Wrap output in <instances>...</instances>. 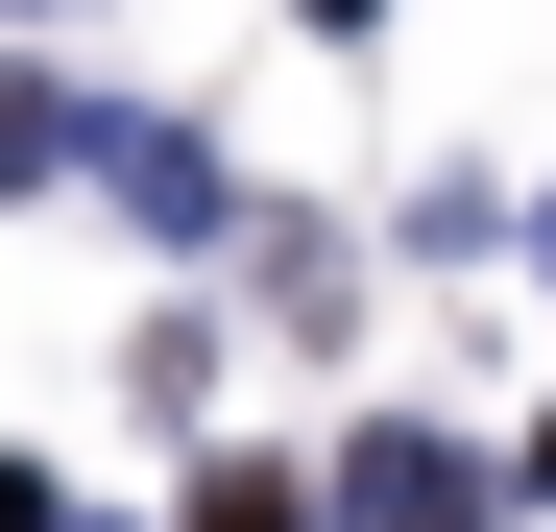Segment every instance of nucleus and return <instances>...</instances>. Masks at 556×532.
Instances as JSON below:
<instances>
[{
  "instance_id": "7ed1b4c3",
  "label": "nucleus",
  "mask_w": 556,
  "mask_h": 532,
  "mask_svg": "<svg viewBox=\"0 0 556 532\" xmlns=\"http://www.w3.org/2000/svg\"><path fill=\"white\" fill-rule=\"evenodd\" d=\"M49 169H98V122H73L49 73H0V194H49Z\"/></svg>"
},
{
  "instance_id": "0eeeda50",
  "label": "nucleus",
  "mask_w": 556,
  "mask_h": 532,
  "mask_svg": "<svg viewBox=\"0 0 556 532\" xmlns=\"http://www.w3.org/2000/svg\"><path fill=\"white\" fill-rule=\"evenodd\" d=\"M532 484H556V435H532Z\"/></svg>"
},
{
  "instance_id": "20e7f679",
  "label": "nucleus",
  "mask_w": 556,
  "mask_h": 532,
  "mask_svg": "<svg viewBox=\"0 0 556 532\" xmlns=\"http://www.w3.org/2000/svg\"><path fill=\"white\" fill-rule=\"evenodd\" d=\"M194 532H315V484H266V460H218V484H194Z\"/></svg>"
},
{
  "instance_id": "6e6552de",
  "label": "nucleus",
  "mask_w": 556,
  "mask_h": 532,
  "mask_svg": "<svg viewBox=\"0 0 556 532\" xmlns=\"http://www.w3.org/2000/svg\"><path fill=\"white\" fill-rule=\"evenodd\" d=\"M532 266H556V218H532Z\"/></svg>"
},
{
  "instance_id": "39448f33",
  "label": "nucleus",
  "mask_w": 556,
  "mask_h": 532,
  "mask_svg": "<svg viewBox=\"0 0 556 532\" xmlns=\"http://www.w3.org/2000/svg\"><path fill=\"white\" fill-rule=\"evenodd\" d=\"M291 25H315V49H363V25H388V0H291Z\"/></svg>"
},
{
  "instance_id": "423d86ee",
  "label": "nucleus",
  "mask_w": 556,
  "mask_h": 532,
  "mask_svg": "<svg viewBox=\"0 0 556 532\" xmlns=\"http://www.w3.org/2000/svg\"><path fill=\"white\" fill-rule=\"evenodd\" d=\"M0 532H49V460H0Z\"/></svg>"
},
{
  "instance_id": "f257e3e1",
  "label": "nucleus",
  "mask_w": 556,
  "mask_h": 532,
  "mask_svg": "<svg viewBox=\"0 0 556 532\" xmlns=\"http://www.w3.org/2000/svg\"><path fill=\"white\" fill-rule=\"evenodd\" d=\"M339 508H363V532H508L484 484H459V435H412V411H363V460H339Z\"/></svg>"
},
{
  "instance_id": "f03ea898",
  "label": "nucleus",
  "mask_w": 556,
  "mask_h": 532,
  "mask_svg": "<svg viewBox=\"0 0 556 532\" xmlns=\"http://www.w3.org/2000/svg\"><path fill=\"white\" fill-rule=\"evenodd\" d=\"M98 194H122L146 242H218V218H242V194H218V145H194V122H98Z\"/></svg>"
}]
</instances>
